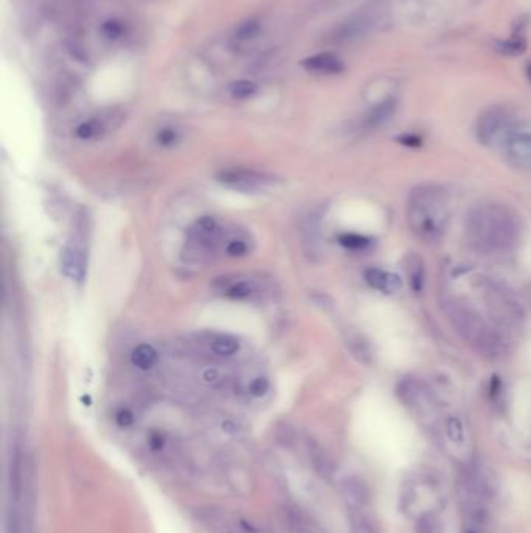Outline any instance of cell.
Masks as SVG:
<instances>
[{
	"mask_svg": "<svg viewBox=\"0 0 531 533\" xmlns=\"http://www.w3.org/2000/svg\"><path fill=\"white\" fill-rule=\"evenodd\" d=\"M465 237L472 252L482 256H503L519 245L522 222L508 205L482 203L469 211Z\"/></svg>",
	"mask_w": 531,
	"mask_h": 533,
	"instance_id": "6da1fadb",
	"label": "cell"
},
{
	"mask_svg": "<svg viewBox=\"0 0 531 533\" xmlns=\"http://www.w3.org/2000/svg\"><path fill=\"white\" fill-rule=\"evenodd\" d=\"M441 306L455 331L480 356L497 361L507 354V341L499 329L488 323L465 298L444 295Z\"/></svg>",
	"mask_w": 531,
	"mask_h": 533,
	"instance_id": "7a4b0ae2",
	"label": "cell"
},
{
	"mask_svg": "<svg viewBox=\"0 0 531 533\" xmlns=\"http://www.w3.org/2000/svg\"><path fill=\"white\" fill-rule=\"evenodd\" d=\"M450 222V197L440 185H419L407 200L410 231L424 242H438Z\"/></svg>",
	"mask_w": 531,
	"mask_h": 533,
	"instance_id": "3957f363",
	"label": "cell"
},
{
	"mask_svg": "<svg viewBox=\"0 0 531 533\" xmlns=\"http://www.w3.org/2000/svg\"><path fill=\"white\" fill-rule=\"evenodd\" d=\"M477 284L486 303V309L497 328L517 329L524 320V312L510 291L499 282L488 278H480Z\"/></svg>",
	"mask_w": 531,
	"mask_h": 533,
	"instance_id": "277c9868",
	"label": "cell"
},
{
	"mask_svg": "<svg viewBox=\"0 0 531 533\" xmlns=\"http://www.w3.org/2000/svg\"><path fill=\"white\" fill-rule=\"evenodd\" d=\"M218 181L227 187L248 192V190H260L269 186H274L277 182V178L265 172L249 169H230L223 170L218 175Z\"/></svg>",
	"mask_w": 531,
	"mask_h": 533,
	"instance_id": "5b68a950",
	"label": "cell"
},
{
	"mask_svg": "<svg viewBox=\"0 0 531 533\" xmlns=\"http://www.w3.org/2000/svg\"><path fill=\"white\" fill-rule=\"evenodd\" d=\"M503 153L514 167L531 169V133L516 131L505 136Z\"/></svg>",
	"mask_w": 531,
	"mask_h": 533,
	"instance_id": "8992f818",
	"label": "cell"
},
{
	"mask_svg": "<svg viewBox=\"0 0 531 533\" xmlns=\"http://www.w3.org/2000/svg\"><path fill=\"white\" fill-rule=\"evenodd\" d=\"M507 122V113H505L502 108H491V110H486L477 120V139L483 145H490L503 131Z\"/></svg>",
	"mask_w": 531,
	"mask_h": 533,
	"instance_id": "52a82bcc",
	"label": "cell"
},
{
	"mask_svg": "<svg viewBox=\"0 0 531 533\" xmlns=\"http://www.w3.org/2000/svg\"><path fill=\"white\" fill-rule=\"evenodd\" d=\"M301 64L306 71L319 75H339L344 72V63L335 53L331 52L311 55L306 58V60H302Z\"/></svg>",
	"mask_w": 531,
	"mask_h": 533,
	"instance_id": "ba28073f",
	"label": "cell"
},
{
	"mask_svg": "<svg viewBox=\"0 0 531 533\" xmlns=\"http://www.w3.org/2000/svg\"><path fill=\"white\" fill-rule=\"evenodd\" d=\"M398 396L403 405H408L411 409H421L428 401V391L424 384L418 379L403 378L398 385Z\"/></svg>",
	"mask_w": 531,
	"mask_h": 533,
	"instance_id": "9c48e42d",
	"label": "cell"
},
{
	"mask_svg": "<svg viewBox=\"0 0 531 533\" xmlns=\"http://www.w3.org/2000/svg\"><path fill=\"white\" fill-rule=\"evenodd\" d=\"M61 269L66 276L81 282L86 276V254L78 247H67L61 254Z\"/></svg>",
	"mask_w": 531,
	"mask_h": 533,
	"instance_id": "30bf717a",
	"label": "cell"
},
{
	"mask_svg": "<svg viewBox=\"0 0 531 533\" xmlns=\"http://www.w3.org/2000/svg\"><path fill=\"white\" fill-rule=\"evenodd\" d=\"M365 279L377 291H382L385 295L398 294L402 289V281L398 274L390 273L382 269H368L365 271Z\"/></svg>",
	"mask_w": 531,
	"mask_h": 533,
	"instance_id": "8fae6325",
	"label": "cell"
},
{
	"mask_svg": "<svg viewBox=\"0 0 531 533\" xmlns=\"http://www.w3.org/2000/svg\"><path fill=\"white\" fill-rule=\"evenodd\" d=\"M527 24L520 19L514 24L511 36L508 39H502L495 43V50L505 56H519L527 50V38H525Z\"/></svg>",
	"mask_w": 531,
	"mask_h": 533,
	"instance_id": "7c38bea8",
	"label": "cell"
},
{
	"mask_svg": "<svg viewBox=\"0 0 531 533\" xmlns=\"http://www.w3.org/2000/svg\"><path fill=\"white\" fill-rule=\"evenodd\" d=\"M366 21L361 18H352L346 22H341L339 27H335L331 35L327 36V41L331 44H346L349 41L359 38L365 31Z\"/></svg>",
	"mask_w": 531,
	"mask_h": 533,
	"instance_id": "4fadbf2b",
	"label": "cell"
},
{
	"mask_svg": "<svg viewBox=\"0 0 531 533\" xmlns=\"http://www.w3.org/2000/svg\"><path fill=\"white\" fill-rule=\"evenodd\" d=\"M403 269H406V274L408 279V284L415 294H419L424 287V278H426V270H424V262L421 257L415 253H410L406 261H403Z\"/></svg>",
	"mask_w": 531,
	"mask_h": 533,
	"instance_id": "5bb4252c",
	"label": "cell"
},
{
	"mask_svg": "<svg viewBox=\"0 0 531 533\" xmlns=\"http://www.w3.org/2000/svg\"><path fill=\"white\" fill-rule=\"evenodd\" d=\"M343 493L348 501L357 507H365L369 501V491L366 484L359 477H346L341 482Z\"/></svg>",
	"mask_w": 531,
	"mask_h": 533,
	"instance_id": "9a60e30c",
	"label": "cell"
},
{
	"mask_svg": "<svg viewBox=\"0 0 531 533\" xmlns=\"http://www.w3.org/2000/svg\"><path fill=\"white\" fill-rule=\"evenodd\" d=\"M394 113H396V102H394V98H386V100H383V102H381L377 106H374L373 110L369 111V114L366 115L365 125H366L368 128H378V127H382V125H385L386 122H388L393 118Z\"/></svg>",
	"mask_w": 531,
	"mask_h": 533,
	"instance_id": "2e32d148",
	"label": "cell"
},
{
	"mask_svg": "<svg viewBox=\"0 0 531 533\" xmlns=\"http://www.w3.org/2000/svg\"><path fill=\"white\" fill-rule=\"evenodd\" d=\"M260 31H262V21L259 18H249L235 27L234 39L239 43H249L260 35Z\"/></svg>",
	"mask_w": 531,
	"mask_h": 533,
	"instance_id": "e0dca14e",
	"label": "cell"
},
{
	"mask_svg": "<svg viewBox=\"0 0 531 533\" xmlns=\"http://www.w3.org/2000/svg\"><path fill=\"white\" fill-rule=\"evenodd\" d=\"M131 362L140 370H150L153 368L158 362V353L155 351L153 346L139 345L138 348H134V351L131 354Z\"/></svg>",
	"mask_w": 531,
	"mask_h": 533,
	"instance_id": "ac0fdd59",
	"label": "cell"
},
{
	"mask_svg": "<svg viewBox=\"0 0 531 533\" xmlns=\"http://www.w3.org/2000/svg\"><path fill=\"white\" fill-rule=\"evenodd\" d=\"M102 35L105 39L111 41V43H117V41H120L128 35V25L119 18L106 19L102 25Z\"/></svg>",
	"mask_w": 531,
	"mask_h": 533,
	"instance_id": "d6986e66",
	"label": "cell"
},
{
	"mask_svg": "<svg viewBox=\"0 0 531 533\" xmlns=\"http://www.w3.org/2000/svg\"><path fill=\"white\" fill-rule=\"evenodd\" d=\"M227 89H230V94L232 98L247 100V98H251L252 95H256L259 86L251 80H237V81H232Z\"/></svg>",
	"mask_w": 531,
	"mask_h": 533,
	"instance_id": "ffe728a7",
	"label": "cell"
},
{
	"mask_svg": "<svg viewBox=\"0 0 531 533\" xmlns=\"http://www.w3.org/2000/svg\"><path fill=\"white\" fill-rule=\"evenodd\" d=\"M240 343L239 340L232 336H218L212 341V349L218 356H232L239 351Z\"/></svg>",
	"mask_w": 531,
	"mask_h": 533,
	"instance_id": "44dd1931",
	"label": "cell"
},
{
	"mask_svg": "<svg viewBox=\"0 0 531 533\" xmlns=\"http://www.w3.org/2000/svg\"><path fill=\"white\" fill-rule=\"evenodd\" d=\"M77 136L83 140H89V139H94L97 136H100L103 133V122L98 120V119H92V120H86L78 125L77 128Z\"/></svg>",
	"mask_w": 531,
	"mask_h": 533,
	"instance_id": "7402d4cb",
	"label": "cell"
},
{
	"mask_svg": "<svg viewBox=\"0 0 531 533\" xmlns=\"http://www.w3.org/2000/svg\"><path fill=\"white\" fill-rule=\"evenodd\" d=\"M339 242L344 248L354 249V252H360V249H366V248H369L371 244H373V242H371L369 237H365V236H361V234H354V232H346V234H341L339 237Z\"/></svg>",
	"mask_w": 531,
	"mask_h": 533,
	"instance_id": "603a6c76",
	"label": "cell"
},
{
	"mask_svg": "<svg viewBox=\"0 0 531 533\" xmlns=\"http://www.w3.org/2000/svg\"><path fill=\"white\" fill-rule=\"evenodd\" d=\"M416 533H441L440 519L433 513H426L418 519Z\"/></svg>",
	"mask_w": 531,
	"mask_h": 533,
	"instance_id": "cb8c5ba5",
	"label": "cell"
},
{
	"mask_svg": "<svg viewBox=\"0 0 531 533\" xmlns=\"http://www.w3.org/2000/svg\"><path fill=\"white\" fill-rule=\"evenodd\" d=\"M252 294H254V286L249 281H239L237 284H234L226 290V296L231 299H247Z\"/></svg>",
	"mask_w": 531,
	"mask_h": 533,
	"instance_id": "d4e9b609",
	"label": "cell"
},
{
	"mask_svg": "<svg viewBox=\"0 0 531 533\" xmlns=\"http://www.w3.org/2000/svg\"><path fill=\"white\" fill-rule=\"evenodd\" d=\"M349 345H351V351L354 353V356L357 357V359H360L361 362H365V363H369L371 351H369V348L366 345V341H361L360 338H352L349 341Z\"/></svg>",
	"mask_w": 531,
	"mask_h": 533,
	"instance_id": "484cf974",
	"label": "cell"
},
{
	"mask_svg": "<svg viewBox=\"0 0 531 533\" xmlns=\"http://www.w3.org/2000/svg\"><path fill=\"white\" fill-rule=\"evenodd\" d=\"M156 140H158L159 145L170 147V145L176 144V140H178V131L173 130V128L159 130L158 135H156Z\"/></svg>",
	"mask_w": 531,
	"mask_h": 533,
	"instance_id": "4316f807",
	"label": "cell"
},
{
	"mask_svg": "<svg viewBox=\"0 0 531 533\" xmlns=\"http://www.w3.org/2000/svg\"><path fill=\"white\" fill-rule=\"evenodd\" d=\"M247 252H248V247L245 242H243V240H232V242L226 245V253L232 257L245 256Z\"/></svg>",
	"mask_w": 531,
	"mask_h": 533,
	"instance_id": "83f0119b",
	"label": "cell"
},
{
	"mask_svg": "<svg viewBox=\"0 0 531 533\" xmlns=\"http://www.w3.org/2000/svg\"><path fill=\"white\" fill-rule=\"evenodd\" d=\"M268 388H269V382L265 378H257V379L252 381L251 385H249L251 395H254L257 398L264 396L268 391Z\"/></svg>",
	"mask_w": 531,
	"mask_h": 533,
	"instance_id": "f1b7e54d",
	"label": "cell"
},
{
	"mask_svg": "<svg viewBox=\"0 0 531 533\" xmlns=\"http://www.w3.org/2000/svg\"><path fill=\"white\" fill-rule=\"evenodd\" d=\"M448 432L453 441H461L463 440V428L461 423L457 418H450L448 423Z\"/></svg>",
	"mask_w": 531,
	"mask_h": 533,
	"instance_id": "f546056e",
	"label": "cell"
},
{
	"mask_svg": "<svg viewBox=\"0 0 531 533\" xmlns=\"http://www.w3.org/2000/svg\"><path fill=\"white\" fill-rule=\"evenodd\" d=\"M115 423L119 424L120 428H130L134 423V415L128 409H120L115 413Z\"/></svg>",
	"mask_w": 531,
	"mask_h": 533,
	"instance_id": "4dcf8cb0",
	"label": "cell"
},
{
	"mask_svg": "<svg viewBox=\"0 0 531 533\" xmlns=\"http://www.w3.org/2000/svg\"><path fill=\"white\" fill-rule=\"evenodd\" d=\"M398 140L402 145H407V147H419L421 143H423L421 138L416 135H402Z\"/></svg>",
	"mask_w": 531,
	"mask_h": 533,
	"instance_id": "1f68e13d",
	"label": "cell"
},
{
	"mask_svg": "<svg viewBox=\"0 0 531 533\" xmlns=\"http://www.w3.org/2000/svg\"><path fill=\"white\" fill-rule=\"evenodd\" d=\"M148 445H150L151 449H155V451H159V449H161L163 445H164V440H163L161 435L153 434V435H150V438H148Z\"/></svg>",
	"mask_w": 531,
	"mask_h": 533,
	"instance_id": "d6a6232c",
	"label": "cell"
},
{
	"mask_svg": "<svg viewBox=\"0 0 531 533\" xmlns=\"http://www.w3.org/2000/svg\"><path fill=\"white\" fill-rule=\"evenodd\" d=\"M527 77H528V80L531 81V63L527 64Z\"/></svg>",
	"mask_w": 531,
	"mask_h": 533,
	"instance_id": "836d02e7",
	"label": "cell"
},
{
	"mask_svg": "<svg viewBox=\"0 0 531 533\" xmlns=\"http://www.w3.org/2000/svg\"><path fill=\"white\" fill-rule=\"evenodd\" d=\"M466 533H477V532H474V530H468Z\"/></svg>",
	"mask_w": 531,
	"mask_h": 533,
	"instance_id": "e575fe53",
	"label": "cell"
}]
</instances>
